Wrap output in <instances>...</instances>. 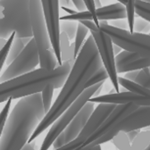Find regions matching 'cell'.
<instances>
[{
    "mask_svg": "<svg viewBox=\"0 0 150 150\" xmlns=\"http://www.w3.org/2000/svg\"><path fill=\"white\" fill-rule=\"evenodd\" d=\"M102 66L104 65L96 42L92 35H89L79 56L75 60L59 95L28 143L35 141L37 137H39L50 125L52 126L53 123L80 98L87 89L86 86L91 76Z\"/></svg>",
    "mask_w": 150,
    "mask_h": 150,
    "instance_id": "cell-1",
    "label": "cell"
},
{
    "mask_svg": "<svg viewBox=\"0 0 150 150\" xmlns=\"http://www.w3.org/2000/svg\"><path fill=\"white\" fill-rule=\"evenodd\" d=\"M41 93L21 98L0 138V150H22L46 116Z\"/></svg>",
    "mask_w": 150,
    "mask_h": 150,
    "instance_id": "cell-2",
    "label": "cell"
},
{
    "mask_svg": "<svg viewBox=\"0 0 150 150\" xmlns=\"http://www.w3.org/2000/svg\"><path fill=\"white\" fill-rule=\"evenodd\" d=\"M72 64L69 62L64 63L55 70L37 69L23 76L1 83V104L9 98H23L41 93L46 88L53 86L54 88H63Z\"/></svg>",
    "mask_w": 150,
    "mask_h": 150,
    "instance_id": "cell-3",
    "label": "cell"
},
{
    "mask_svg": "<svg viewBox=\"0 0 150 150\" xmlns=\"http://www.w3.org/2000/svg\"><path fill=\"white\" fill-rule=\"evenodd\" d=\"M0 37L8 40L13 32L16 38H33L30 1L28 0H1L0 1Z\"/></svg>",
    "mask_w": 150,
    "mask_h": 150,
    "instance_id": "cell-4",
    "label": "cell"
},
{
    "mask_svg": "<svg viewBox=\"0 0 150 150\" xmlns=\"http://www.w3.org/2000/svg\"><path fill=\"white\" fill-rule=\"evenodd\" d=\"M104 83L105 82H101L98 85H95V86L87 88L80 96V98L53 123V125L51 126L49 131L47 132V136L45 137L42 142V145L40 150H48L50 146H53L55 139L64 132L65 129L70 125L71 121L74 119V117L78 115V112L87 104V102H88L89 99L94 97L97 90L100 87H102Z\"/></svg>",
    "mask_w": 150,
    "mask_h": 150,
    "instance_id": "cell-5",
    "label": "cell"
},
{
    "mask_svg": "<svg viewBox=\"0 0 150 150\" xmlns=\"http://www.w3.org/2000/svg\"><path fill=\"white\" fill-rule=\"evenodd\" d=\"M100 30L107 34L114 44L121 47L124 51L139 54L145 58L150 59V35L130 33L110 25L100 26Z\"/></svg>",
    "mask_w": 150,
    "mask_h": 150,
    "instance_id": "cell-6",
    "label": "cell"
},
{
    "mask_svg": "<svg viewBox=\"0 0 150 150\" xmlns=\"http://www.w3.org/2000/svg\"><path fill=\"white\" fill-rule=\"evenodd\" d=\"M40 64V54L34 39L25 47L22 54L0 75V82L4 83L23 76L35 70Z\"/></svg>",
    "mask_w": 150,
    "mask_h": 150,
    "instance_id": "cell-7",
    "label": "cell"
},
{
    "mask_svg": "<svg viewBox=\"0 0 150 150\" xmlns=\"http://www.w3.org/2000/svg\"><path fill=\"white\" fill-rule=\"evenodd\" d=\"M90 32L96 42L103 65L108 72L112 88L115 89L116 93H120V85L118 81L119 77L117 75L118 73L116 70L115 56L114 54V49H112L114 43H112L111 38L107 34L101 31L100 29Z\"/></svg>",
    "mask_w": 150,
    "mask_h": 150,
    "instance_id": "cell-8",
    "label": "cell"
},
{
    "mask_svg": "<svg viewBox=\"0 0 150 150\" xmlns=\"http://www.w3.org/2000/svg\"><path fill=\"white\" fill-rule=\"evenodd\" d=\"M150 126V106H139L133 112H131L129 115L122 120L117 126L112 130V132L103 137L97 141L93 142L91 145L92 147L96 146H100L103 143L108 142L114 139L119 132L128 133L129 131L141 129L143 128H146Z\"/></svg>",
    "mask_w": 150,
    "mask_h": 150,
    "instance_id": "cell-9",
    "label": "cell"
},
{
    "mask_svg": "<svg viewBox=\"0 0 150 150\" xmlns=\"http://www.w3.org/2000/svg\"><path fill=\"white\" fill-rule=\"evenodd\" d=\"M115 107L116 105L98 104V105L94 111L92 116L88 120L87 125L81 132V134L78 136V138L75 139L73 141L70 142L69 144L64 146L63 147L56 150H75L82 146L90 139V137L98 129V128L112 114V112L115 109Z\"/></svg>",
    "mask_w": 150,
    "mask_h": 150,
    "instance_id": "cell-10",
    "label": "cell"
},
{
    "mask_svg": "<svg viewBox=\"0 0 150 150\" xmlns=\"http://www.w3.org/2000/svg\"><path fill=\"white\" fill-rule=\"evenodd\" d=\"M30 13L33 39L36 41L39 54L52 49L41 1L30 0Z\"/></svg>",
    "mask_w": 150,
    "mask_h": 150,
    "instance_id": "cell-11",
    "label": "cell"
},
{
    "mask_svg": "<svg viewBox=\"0 0 150 150\" xmlns=\"http://www.w3.org/2000/svg\"><path fill=\"white\" fill-rule=\"evenodd\" d=\"M44 11V16L47 31L49 34L52 48L58 60L59 65L63 64L60 49V36H61V20L59 15L60 4L59 1H41Z\"/></svg>",
    "mask_w": 150,
    "mask_h": 150,
    "instance_id": "cell-12",
    "label": "cell"
},
{
    "mask_svg": "<svg viewBox=\"0 0 150 150\" xmlns=\"http://www.w3.org/2000/svg\"><path fill=\"white\" fill-rule=\"evenodd\" d=\"M95 109V103L89 101L87 102V104L78 112V115L74 117V119L65 129V130L55 139L53 144L54 150L59 149L64 146L69 144L70 142L73 141L75 139H77L85 128V126L87 125Z\"/></svg>",
    "mask_w": 150,
    "mask_h": 150,
    "instance_id": "cell-13",
    "label": "cell"
},
{
    "mask_svg": "<svg viewBox=\"0 0 150 150\" xmlns=\"http://www.w3.org/2000/svg\"><path fill=\"white\" fill-rule=\"evenodd\" d=\"M139 107V105H137L136 104H132V103L127 104V105H116L115 109L112 112V114L107 117V119L98 128V129L90 137V139L82 146L83 147L87 146L88 145L97 141L98 139L109 135L112 132V130L117 126V124L122 120H123L125 117L129 115L131 112H133Z\"/></svg>",
    "mask_w": 150,
    "mask_h": 150,
    "instance_id": "cell-14",
    "label": "cell"
},
{
    "mask_svg": "<svg viewBox=\"0 0 150 150\" xmlns=\"http://www.w3.org/2000/svg\"><path fill=\"white\" fill-rule=\"evenodd\" d=\"M150 98L140 96L133 92H120L105 94L98 98H92L89 102L98 104H112V105H127V104H136L139 106H150Z\"/></svg>",
    "mask_w": 150,
    "mask_h": 150,
    "instance_id": "cell-15",
    "label": "cell"
},
{
    "mask_svg": "<svg viewBox=\"0 0 150 150\" xmlns=\"http://www.w3.org/2000/svg\"><path fill=\"white\" fill-rule=\"evenodd\" d=\"M115 63L117 73H127L150 67V59L124 50L115 57Z\"/></svg>",
    "mask_w": 150,
    "mask_h": 150,
    "instance_id": "cell-16",
    "label": "cell"
},
{
    "mask_svg": "<svg viewBox=\"0 0 150 150\" xmlns=\"http://www.w3.org/2000/svg\"><path fill=\"white\" fill-rule=\"evenodd\" d=\"M97 18L99 22L101 21H115L127 19L126 7L120 2L111 4L103 6L100 9H97Z\"/></svg>",
    "mask_w": 150,
    "mask_h": 150,
    "instance_id": "cell-17",
    "label": "cell"
},
{
    "mask_svg": "<svg viewBox=\"0 0 150 150\" xmlns=\"http://www.w3.org/2000/svg\"><path fill=\"white\" fill-rule=\"evenodd\" d=\"M70 40L64 32H61L60 36V49L63 64L69 62L72 65L75 63L74 58V43L70 44Z\"/></svg>",
    "mask_w": 150,
    "mask_h": 150,
    "instance_id": "cell-18",
    "label": "cell"
},
{
    "mask_svg": "<svg viewBox=\"0 0 150 150\" xmlns=\"http://www.w3.org/2000/svg\"><path fill=\"white\" fill-rule=\"evenodd\" d=\"M40 66L45 70H55L60 66L53 48L40 54Z\"/></svg>",
    "mask_w": 150,
    "mask_h": 150,
    "instance_id": "cell-19",
    "label": "cell"
},
{
    "mask_svg": "<svg viewBox=\"0 0 150 150\" xmlns=\"http://www.w3.org/2000/svg\"><path fill=\"white\" fill-rule=\"evenodd\" d=\"M89 30L84 26L82 23H79V26H78V30H77V33H76V37H75V41H74V58L75 60L77 59V57L79 56L83 46L85 45L86 42V37L88 34Z\"/></svg>",
    "mask_w": 150,
    "mask_h": 150,
    "instance_id": "cell-20",
    "label": "cell"
},
{
    "mask_svg": "<svg viewBox=\"0 0 150 150\" xmlns=\"http://www.w3.org/2000/svg\"><path fill=\"white\" fill-rule=\"evenodd\" d=\"M118 81H119V85H121V87H123L124 88H126L128 91L133 92V93L139 94L140 96L150 98V88H146L137 83H134L132 81H129L124 79L123 77H119Z\"/></svg>",
    "mask_w": 150,
    "mask_h": 150,
    "instance_id": "cell-21",
    "label": "cell"
},
{
    "mask_svg": "<svg viewBox=\"0 0 150 150\" xmlns=\"http://www.w3.org/2000/svg\"><path fill=\"white\" fill-rule=\"evenodd\" d=\"M150 145V130L141 131L131 143V150H146Z\"/></svg>",
    "mask_w": 150,
    "mask_h": 150,
    "instance_id": "cell-22",
    "label": "cell"
},
{
    "mask_svg": "<svg viewBox=\"0 0 150 150\" xmlns=\"http://www.w3.org/2000/svg\"><path fill=\"white\" fill-rule=\"evenodd\" d=\"M25 47L26 46L23 42L22 39H18V38H15V40H14V41H13V43L12 45L10 53L8 54V57L6 59V64L7 66H9L18 57V56L22 54V52L23 51Z\"/></svg>",
    "mask_w": 150,
    "mask_h": 150,
    "instance_id": "cell-23",
    "label": "cell"
},
{
    "mask_svg": "<svg viewBox=\"0 0 150 150\" xmlns=\"http://www.w3.org/2000/svg\"><path fill=\"white\" fill-rule=\"evenodd\" d=\"M61 32H64L69 40H71L75 39L79 26V23L75 21H61Z\"/></svg>",
    "mask_w": 150,
    "mask_h": 150,
    "instance_id": "cell-24",
    "label": "cell"
},
{
    "mask_svg": "<svg viewBox=\"0 0 150 150\" xmlns=\"http://www.w3.org/2000/svg\"><path fill=\"white\" fill-rule=\"evenodd\" d=\"M109 78V75L107 71L105 70V68L104 66H102L99 70H98L95 73H94L91 78L89 79V81L87 83L86 88H88L90 87H93L95 85H98L101 82H105V80H107Z\"/></svg>",
    "mask_w": 150,
    "mask_h": 150,
    "instance_id": "cell-25",
    "label": "cell"
},
{
    "mask_svg": "<svg viewBox=\"0 0 150 150\" xmlns=\"http://www.w3.org/2000/svg\"><path fill=\"white\" fill-rule=\"evenodd\" d=\"M135 10L138 16L145 19L146 21L150 23V3L146 1H135Z\"/></svg>",
    "mask_w": 150,
    "mask_h": 150,
    "instance_id": "cell-26",
    "label": "cell"
},
{
    "mask_svg": "<svg viewBox=\"0 0 150 150\" xmlns=\"http://www.w3.org/2000/svg\"><path fill=\"white\" fill-rule=\"evenodd\" d=\"M111 141L119 150H131V143L129 142L127 134L122 131L119 132Z\"/></svg>",
    "mask_w": 150,
    "mask_h": 150,
    "instance_id": "cell-27",
    "label": "cell"
},
{
    "mask_svg": "<svg viewBox=\"0 0 150 150\" xmlns=\"http://www.w3.org/2000/svg\"><path fill=\"white\" fill-rule=\"evenodd\" d=\"M126 7V13H127V21L129 23V32L134 33V23H135V1L133 0H128L127 4L125 6Z\"/></svg>",
    "mask_w": 150,
    "mask_h": 150,
    "instance_id": "cell-28",
    "label": "cell"
},
{
    "mask_svg": "<svg viewBox=\"0 0 150 150\" xmlns=\"http://www.w3.org/2000/svg\"><path fill=\"white\" fill-rule=\"evenodd\" d=\"M133 82L146 88H150V67L137 71V75Z\"/></svg>",
    "mask_w": 150,
    "mask_h": 150,
    "instance_id": "cell-29",
    "label": "cell"
},
{
    "mask_svg": "<svg viewBox=\"0 0 150 150\" xmlns=\"http://www.w3.org/2000/svg\"><path fill=\"white\" fill-rule=\"evenodd\" d=\"M16 38V32H13L11 37L7 40V43L6 44V46L0 50V69H3L4 67V64H6V59L8 57V54L10 53V50H11V47H12V45L15 40Z\"/></svg>",
    "mask_w": 150,
    "mask_h": 150,
    "instance_id": "cell-30",
    "label": "cell"
},
{
    "mask_svg": "<svg viewBox=\"0 0 150 150\" xmlns=\"http://www.w3.org/2000/svg\"><path fill=\"white\" fill-rule=\"evenodd\" d=\"M54 89H55L53 86H49L47 88H46L42 92V102H43V105H44V109L46 114L50 111L51 107H52V99H53V96H54Z\"/></svg>",
    "mask_w": 150,
    "mask_h": 150,
    "instance_id": "cell-31",
    "label": "cell"
},
{
    "mask_svg": "<svg viewBox=\"0 0 150 150\" xmlns=\"http://www.w3.org/2000/svg\"><path fill=\"white\" fill-rule=\"evenodd\" d=\"M134 32L139 34H150V23L137 15L134 23Z\"/></svg>",
    "mask_w": 150,
    "mask_h": 150,
    "instance_id": "cell-32",
    "label": "cell"
},
{
    "mask_svg": "<svg viewBox=\"0 0 150 150\" xmlns=\"http://www.w3.org/2000/svg\"><path fill=\"white\" fill-rule=\"evenodd\" d=\"M13 98H9L6 102V105L1 109V114H0V135L3 133V130L5 129V126L7 122V120L9 118V110L11 107V104H12Z\"/></svg>",
    "mask_w": 150,
    "mask_h": 150,
    "instance_id": "cell-33",
    "label": "cell"
},
{
    "mask_svg": "<svg viewBox=\"0 0 150 150\" xmlns=\"http://www.w3.org/2000/svg\"><path fill=\"white\" fill-rule=\"evenodd\" d=\"M85 5L87 6L88 11L91 13L93 17V22L99 28V21L97 18V8L95 6V1H94V0H85Z\"/></svg>",
    "mask_w": 150,
    "mask_h": 150,
    "instance_id": "cell-34",
    "label": "cell"
},
{
    "mask_svg": "<svg viewBox=\"0 0 150 150\" xmlns=\"http://www.w3.org/2000/svg\"><path fill=\"white\" fill-rule=\"evenodd\" d=\"M110 26L115 27L116 29L119 30H129V23L126 19H122V20H115V21H111L109 23Z\"/></svg>",
    "mask_w": 150,
    "mask_h": 150,
    "instance_id": "cell-35",
    "label": "cell"
},
{
    "mask_svg": "<svg viewBox=\"0 0 150 150\" xmlns=\"http://www.w3.org/2000/svg\"><path fill=\"white\" fill-rule=\"evenodd\" d=\"M72 1V5L73 6L76 8V11L78 13H82V12H86V5H85V1H82V0H71Z\"/></svg>",
    "mask_w": 150,
    "mask_h": 150,
    "instance_id": "cell-36",
    "label": "cell"
},
{
    "mask_svg": "<svg viewBox=\"0 0 150 150\" xmlns=\"http://www.w3.org/2000/svg\"><path fill=\"white\" fill-rule=\"evenodd\" d=\"M141 132L140 129H136V130H132V131H129V132L126 133L128 136V139L129 140L130 143H132L134 141V139L138 137V135Z\"/></svg>",
    "mask_w": 150,
    "mask_h": 150,
    "instance_id": "cell-37",
    "label": "cell"
},
{
    "mask_svg": "<svg viewBox=\"0 0 150 150\" xmlns=\"http://www.w3.org/2000/svg\"><path fill=\"white\" fill-rule=\"evenodd\" d=\"M22 150H38V146L36 144V141H33L31 143H28Z\"/></svg>",
    "mask_w": 150,
    "mask_h": 150,
    "instance_id": "cell-38",
    "label": "cell"
},
{
    "mask_svg": "<svg viewBox=\"0 0 150 150\" xmlns=\"http://www.w3.org/2000/svg\"><path fill=\"white\" fill-rule=\"evenodd\" d=\"M112 49H114V54H115V56L116 57L117 55H119L122 51H123V49L121 47H119L118 45H116V44H114L112 45Z\"/></svg>",
    "mask_w": 150,
    "mask_h": 150,
    "instance_id": "cell-39",
    "label": "cell"
},
{
    "mask_svg": "<svg viewBox=\"0 0 150 150\" xmlns=\"http://www.w3.org/2000/svg\"><path fill=\"white\" fill-rule=\"evenodd\" d=\"M59 4H60V7L71 8V6L72 4V1H71V0H64V1H59Z\"/></svg>",
    "mask_w": 150,
    "mask_h": 150,
    "instance_id": "cell-40",
    "label": "cell"
},
{
    "mask_svg": "<svg viewBox=\"0 0 150 150\" xmlns=\"http://www.w3.org/2000/svg\"><path fill=\"white\" fill-rule=\"evenodd\" d=\"M7 43V40H5V39H0V48H3L6 44Z\"/></svg>",
    "mask_w": 150,
    "mask_h": 150,
    "instance_id": "cell-41",
    "label": "cell"
},
{
    "mask_svg": "<svg viewBox=\"0 0 150 150\" xmlns=\"http://www.w3.org/2000/svg\"><path fill=\"white\" fill-rule=\"evenodd\" d=\"M92 148V146H91V145H88L87 146H81V147H79V148H77V149H75V150H89V149H91Z\"/></svg>",
    "mask_w": 150,
    "mask_h": 150,
    "instance_id": "cell-42",
    "label": "cell"
},
{
    "mask_svg": "<svg viewBox=\"0 0 150 150\" xmlns=\"http://www.w3.org/2000/svg\"><path fill=\"white\" fill-rule=\"evenodd\" d=\"M95 6H96V8L97 9H100L102 8V5H101V1H98V0H96L95 1Z\"/></svg>",
    "mask_w": 150,
    "mask_h": 150,
    "instance_id": "cell-43",
    "label": "cell"
},
{
    "mask_svg": "<svg viewBox=\"0 0 150 150\" xmlns=\"http://www.w3.org/2000/svg\"><path fill=\"white\" fill-rule=\"evenodd\" d=\"M89 150H102V149H101V146H96L92 147V148L89 149Z\"/></svg>",
    "mask_w": 150,
    "mask_h": 150,
    "instance_id": "cell-44",
    "label": "cell"
},
{
    "mask_svg": "<svg viewBox=\"0 0 150 150\" xmlns=\"http://www.w3.org/2000/svg\"><path fill=\"white\" fill-rule=\"evenodd\" d=\"M146 150H150V145H149V146H148V147H147V148H146Z\"/></svg>",
    "mask_w": 150,
    "mask_h": 150,
    "instance_id": "cell-45",
    "label": "cell"
},
{
    "mask_svg": "<svg viewBox=\"0 0 150 150\" xmlns=\"http://www.w3.org/2000/svg\"><path fill=\"white\" fill-rule=\"evenodd\" d=\"M149 105H150V101H149Z\"/></svg>",
    "mask_w": 150,
    "mask_h": 150,
    "instance_id": "cell-46",
    "label": "cell"
},
{
    "mask_svg": "<svg viewBox=\"0 0 150 150\" xmlns=\"http://www.w3.org/2000/svg\"><path fill=\"white\" fill-rule=\"evenodd\" d=\"M149 35H150V34H149Z\"/></svg>",
    "mask_w": 150,
    "mask_h": 150,
    "instance_id": "cell-47",
    "label": "cell"
}]
</instances>
